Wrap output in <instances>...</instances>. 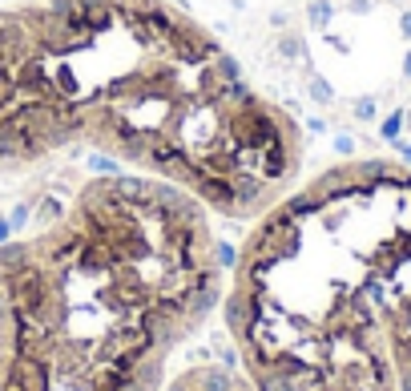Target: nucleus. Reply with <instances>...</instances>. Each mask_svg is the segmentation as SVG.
I'll list each match as a JSON object with an SVG mask.
<instances>
[{"mask_svg":"<svg viewBox=\"0 0 411 391\" xmlns=\"http://www.w3.org/2000/svg\"><path fill=\"white\" fill-rule=\"evenodd\" d=\"M347 9H351V13H371V0H351Z\"/></svg>","mask_w":411,"mask_h":391,"instance_id":"f8f14e48","label":"nucleus"},{"mask_svg":"<svg viewBox=\"0 0 411 391\" xmlns=\"http://www.w3.org/2000/svg\"><path fill=\"white\" fill-rule=\"evenodd\" d=\"M351 109H355V117H359V121H375V117H379V109H375L371 97H359V101L351 105Z\"/></svg>","mask_w":411,"mask_h":391,"instance_id":"6e6552de","label":"nucleus"},{"mask_svg":"<svg viewBox=\"0 0 411 391\" xmlns=\"http://www.w3.org/2000/svg\"><path fill=\"white\" fill-rule=\"evenodd\" d=\"M335 153L347 162V158H355V138L351 133H335Z\"/></svg>","mask_w":411,"mask_h":391,"instance_id":"1a4fd4ad","label":"nucleus"},{"mask_svg":"<svg viewBox=\"0 0 411 391\" xmlns=\"http://www.w3.org/2000/svg\"><path fill=\"white\" fill-rule=\"evenodd\" d=\"M399 37L411 45V9H403V13H399Z\"/></svg>","mask_w":411,"mask_h":391,"instance_id":"9d476101","label":"nucleus"},{"mask_svg":"<svg viewBox=\"0 0 411 391\" xmlns=\"http://www.w3.org/2000/svg\"><path fill=\"white\" fill-rule=\"evenodd\" d=\"M162 391H258L254 379L242 371V363H194L165 379Z\"/></svg>","mask_w":411,"mask_h":391,"instance_id":"7ed1b4c3","label":"nucleus"},{"mask_svg":"<svg viewBox=\"0 0 411 391\" xmlns=\"http://www.w3.org/2000/svg\"><path fill=\"white\" fill-rule=\"evenodd\" d=\"M226 290L210 210L174 182L101 174L0 242V391H162Z\"/></svg>","mask_w":411,"mask_h":391,"instance_id":"f03ea898","label":"nucleus"},{"mask_svg":"<svg viewBox=\"0 0 411 391\" xmlns=\"http://www.w3.org/2000/svg\"><path fill=\"white\" fill-rule=\"evenodd\" d=\"M403 121H407V109L399 105V109H391V114L379 121V138H383V141H399V138H403Z\"/></svg>","mask_w":411,"mask_h":391,"instance_id":"20e7f679","label":"nucleus"},{"mask_svg":"<svg viewBox=\"0 0 411 391\" xmlns=\"http://www.w3.org/2000/svg\"><path fill=\"white\" fill-rule=\"evenodd\" d=\"M278 53H283L287 61H302V57H307V45H302V37H295V33H283V37H278Z\"/></svg>","mask_w":411,"mask_h":391,"instance_id":"423d86ee","label":"nucleus"},{"mask_svg":"<svg viewBox=\"0 0 411 391\" xmlns=\"http://www.w3.org/2000/svg\"><path fill=\"white\" fill-rule=\"evenodd\" d=\"M73 145L254 222L302 170V126L170 0H25L0 9V174Z\"/></svg>","mask_w":411,"mask_h":391,"instance_id":"f257e3e1","label":"nucleus"},{"mask_svg":"<svg viewBox=\"0 0 411 391\" xmlns=\"http://www.w3.org/2000/svg\"><path fill=\"white\" fill-rule=\"evenodd\" d=\"M307 93H311V101H314V105H331V101H335V89L327 85L323 77H311V85H307Z\"/></svg>","mask_w":411,"mask_h":391,"instance_id":"0eeeda50","label":"nucleus"},{"mask_svg":"<svg viewBox=\"0 0 411 391\" xmlns=\"http://www.w3.org/2000/svg\"><path fill=\"white\" fill-rule=\"evenodd\" d=\"M403 77L411 81V45H407V53H403Z\"/></svg>","mask_w":411,"mask_h":391,"instance_id":"ddd939ff","label":"nucleus"},{"mask_svg":"<svg viewBox=\"0 0 411 391\" xmlns=\"http://www.w3.org/2000/svg\"><path fill=\"white\" fill-rule=\"evenodd\" d=\"M391 145H395L399 162H403V165H411V141H403V138H399V141H391Z\"/></svg>","mask_w":411,"mask_h":391,"instance_id":"9b49d317","label":"nucleus"},{"mask_svg":"<svg viewBox=\"0 0 411 391\" xmlns=\"http://www.w3.org/2000/svg\"><path fill=\"white\" fill-rule=\"evenodd\" d=\"M307 21H311V28H327L335 21V4L331 0H311L307 4Z\"/></svg>","mask_w":411,"mask_h":391,"instance_id":"39448f33","label":"nucleus"}]
</instances>
